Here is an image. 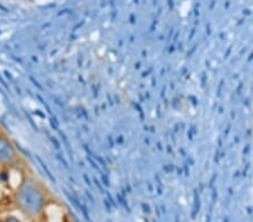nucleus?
Wrapping results in <instances>:
<instances>
[{
  "instance_id": "nucleus-4",
  "label": "nucleus",
  "mask_w": 253,
  "mask_h": 222,
  "mask_svg": "<svg viewBox=\"0 0 253 222\" xmlns=\"http://www.w3.org/2000/svg\"><path fill=\"white\" fill-rule=\"evenodd\" d=\"M0 222H3V221H0Z\"/></svg>"
},
{
  "instance_id": "nucleus-2",
  "label": "nucleus",
  "mask_w": 253,
  "mask_h": 222,
  "mask_svg": "<svg viewBox=\"0 0 253 222\" xmlns=\"http://www.w3.org/2000/svg\"><path fill=\"white\" fill-rule=\"evenodd\" d=\"M19 155L13 141L0 131V167L9 168L18 163Z\"/></svg>"
},
{
  "instance_id": "nucleus-5",
  "label": "nucleus",
  "mask_w": 253,
  "mask_h": 222,
  "mask_svg": "<svg viewBox=\"0 0 253 222\" xmlns=\"http://www.w3.org/2000/svg\"><path fill=\"white\" fill-rule=\"evenodd\" d=\"M0 168H1V167H0Z\"/></svg>"
},
{
  "instance_id": "nucleus-3",
  "label": "nucleus",
  "mask_w": 253,
  "mask_h": 222,
  "mask_svg": "<svg viewBox=\"0 0 253 222\" xmlns=\"http://www.w3.org/2000/svg\"><path fill=\"white\" fill-rule=\"evenodd\" d=\"M3 222H20V221L15 217H7L6 219L3 220Z\"/></svg>"
},
{
  "instance_id": "nucleus-1",
  "label": "nucleus",
  "mask_w": 253,
  "mask_h": 222,
  "mask_svg": "<svg viewBox=\"0 0 253 222\" xmlns=\"http://www.w3.org/2000/svg\"><path fill=\"white\" fill-rule=\"evenodd\" d=\"M16 203L23 212L36 216L45 205V196L35 182L25 180L16 192Z\"/></svg>"
}]
</instances>
